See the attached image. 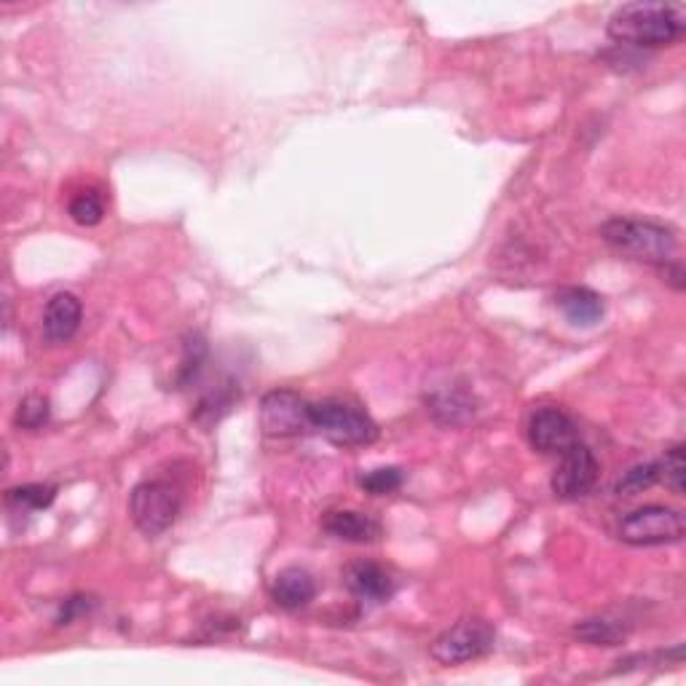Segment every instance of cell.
I'll return each mask as SVG.
<instances>
[{"label": "cell", "mask_w": 686, "mask_h": 686, "mask_svg": "<svg viewBox=\"0 0 686 686\" xmlns=\"http://www.w3.org/2000/svg\"><path fill=\"white\" fill-rule=\"evenodd\" d=\"M686 28L684 9L671 3H627L609 19V38L616 46L659 49L678 41Z\"/></svg>", "instance_id": "6da1fadb"}, {"label": "cell", "mask_w": 686, "mask_h": 686, "mask_svg": "<svg viewBox=\"0 0 686 686\" xmlns=\"http://www.w3.org/2000/svg\"><path fill=\"white\" fill-rule=\"evenodd\" d=\"M601 239L616 253L633 257V261L652 263V266H665L676 261V236L671 229L650 220L633 218H614L601 225Z\"/></svg>", "instance_id": "7a4b0ae2"}, {"label": "cell", "mask_w": 686, "mask_h": 686, "mask_svg": "<svg viewBox=\"0 0 686 686\" xmlns=\"http://www.w3.org/2000/svg\"><path fill=\"white\" fill-rule=\"evenodd\" d=\"M312 430L330 440L333 445H370L379 440V424L362 408L341 400L312 402L308 408Z\"/></svg>", "instance_id": "3957f363"}, {"label": "cell", "mask_w": 686, "mask_h": 686, "mask_svg": "<svg viewBox=\"0 0 686 686\" xmlns=\"http://www.w3.org/2000/svg\"><path fill=\"white\" fill-rule=\"evenodd\" d=\"M129 515L145 537H161L180 515V494L167 481H145L129 494Z\"/></svg>", "instance_id": "277c9868"}, {"label": "cell", "mask_w": 686, "mask_h": 686, "mask_svg": "<svg viewBox=\"0 0 686 686\" xmlns=\"http://www.w3.org/2000/svg\"><path fill=\"white\" fill-rule=\"evenodd\" d=\"M686 520L678 509L665 505H646L625 515L620 524V539L633 547H659L682 542Z\"/></svg>", "instance_id": "5b68a950"}, {"label": "cell", "mask_w": 686, "mask_h": 686, "mask_svg": "<svg viewBox=\"0 0 686 686\" xmlns=\"http://www.w3.org/2000/svg\"><path fill=\"white\" fill-rule=\"evenodd\" d=\"M496 633L481 616H464L456 625L440 633L432 644V657L440 665H464L481 659L494 650Z\"/></svg>", "instance_id": "8992f818"}, {"label": "cell", "mask_w": 686, "mask_h": 686, "mask_svg": "<svg viewBox=\"0 0 686 686\" xmlns=\"http://www.w3.org/2000/svg\"><path fill=\"white\" fill-rule=\"evenodd\" d=\"M308 408H312V402H306L293 389H274V392H268L261 400V413H257L261 415V430L268 437H295V434H304L312 430Z\"/></svg>", "instance_id": "52a82bcc"}, {"label": "cell", "mask_w": 686, "mask_h": 686, "mask_svg": "<svg viewBox=\"0 0 686 686\" xmlns=\"http://www.w3.org/2000/svg\"><path fill=\"white\" fill-rule=\"evenodd\" d=\"M598 472H601V464H598L595 453L577 440L560 453V464L550 481L552 494L558 499H582L595 488Z\"/></svg>", "instance_id": "ba28073f"}, {"label": "cell", "mask_w": 686, "mask_h": 686, "mask_svg": "<svg viewBox=\"0 0 686 686\" xmlns=\"http://www.w3.org/2000/svg\"><path fill=\"white\" fill-rule=\"evenodd\" d=\"M528 443L539 453H563L577 443V426L560 408H539L528 419Z\"/></svg>", "instance_id": "9c48e42d"}, {"label": "cell", "mask_w": 686, "mask_h": 686, "mask_svg": "<svg viewBox=\"0 0 686 686\" xmlns=\"http://www.w3.org/2000/svg\"><path fill=\"white\" fill-rule=\"evenodd\" d=\"M84 306L73 293L52 295L46 308H43V336L52 344H67L78 333Z\"/></svg>", "instance_id": "30bf717a"}, {"label": "cell", "mask_w": 686, "mask_h": 686, "mask_svg": "<svg viewBox=\"0 0 686 686\" xmlns=\"http://www.w3.org/2000/svg\"><path fill=\"white\" fill-rule=\"evenodd\" d=\"M344 582L357 598L370 603H383L394 595V579L389 577L379 563H370V560L351 563L349 569H346Z\"/></svg>", "instance_id": "8fae6325"}, {"label": "cell", "mask_w": 686, "mask_h": 686, "mask_svg": "<svg viewBox=\"0 0 686 686\" xmlns=\"http://www.w3.org/2000/svg\"><path fill=\"white\" fill-rule=\"evenodd\" d=\"M317 595V582L300 566H289V569L279 571L272 582V601L279 609L287 612H298V609L308 606Z\"/></svg>", "instance_id": "7c38bea8"}, {"label": "cell", "mask_w": 686, "mask_h": 686, "mask_svg": "<svg viewBox=\"0 0 686 686\" xmlns=\"http://www.w3.org/2000/svg\"><path fill=\"white\" fill-rule=\"evenodd\" d=\"M556 306L574 327H593L595 323H601L603 312H606V304H603L601 295L590 287L558 289Z\"/></svg>", "instance_id": "4fadbf2b"}, {"label": "cell", "mask_w": 686, "mask_h": 686, "mask_svg": "<svg viewBox=\"0 0 686 686\" xmlns=\"http://www.w3.org/2000/svg\"><path fill=\"white\" fill-rule=\"evenodd\" d=\"M323 526L330 537L351 545L376 542V539L381 537V526L376 524L373 518H368V515L357 513V509H336V513H327Z\"/></svg>", "instance_id": "5bb4252c"}, {"label": "cell", "mask_w": 686, "mask_h": 686, "mask_svg": "<svg viewBox=\"0 0 686 686\" xmlns=\"http://www.w3.org/2000/svg\"><path fill=\"white\" fill-rule=\"evenodd\" d=\"M627 633L631 627L620 616H588L574 625V638L590 646H620Z\"/></svg>", "instance_id": "9a60e30c"}, {"label": "cell", "mask_w": 686, "mask_h": 686, "mask_svg": "<svg viewBox=\"0 0 686 686\" xmlns=\"http://www.w3.org/2000/svg\"><path fill=\"white\" fill-rule=\"evenodd\" d=\"M430 411L440 424L458 426L464 421H469L475 415V402H472L469 394L464 392H437L426 400Z\"/></svg>", "instance_id": "2e32d148"}, {"label": "cell", "mask_w": 686, "mask_h": 686, "mask_svg": "<svg viewBox=\"0 0 686 686\" xmlns=\"http://www.w3.org/2000/svg\"><path fill=\"white\" fill-rule=\"evenodd\" d=\"M236 400H239V389L234 387V381L220 383V387H215L212 392H207L204 398H201L197 411H193V421L201 426L218 424V421L223 419L231 408H234Z\"/></svg>", "instance_id": "e0dca14e"}, {"label": "cell", "mask_w": 686, "mask_h": 686, "mask_svg": "<svg viewBox=\"0 0 686 686\" xmlns=\"http://www.w3.org/2000/svg\"><path fill=\"white\" fill-rule=\"evenodd\" d=\"M56 488L49 483H28V486L9 488L6 494V505L19 513H35V509H46L54 502Z\"/></svg>", "instance_id": "ac0fdd59"}, {"label": "cell", "mask_w": 686, "mask_h": 686, "mask_svg": "<svg viewBox=\"0 0 686 686\" xmlns=\"http://www.w3.org/2000/svg\"><path fill=\"white\" fill-rule=\"evenodd\" d=\"M663 483V469H659V462H646V464H635L633 469H627L625 475L616 481V496H638L644 490H650L652 486Z\"/></svg>", "instance_id": "d6986e66"}, {"label": "cell", "mask_w": 686, "mask_h": 686, "mask_svg": "<svg viewBox=\"0 0 686 686\" xmlns=\"http://www.w3.org/2000/svg\"><path fill=\"white\" fill-rule=\"evenodd\" d=\"M52 419V402H49L46 394H28L22 402H19L17 413H14V424L19 430L35 432L41 426L49 424Z\"/></svg>", "instance_id": "ffe728a7"}, {"label": "cell", "mask_w": 686, "mask_h": 686, "mask_svg": "<svg viewBox=\"0 0 686 686\" xmlns=\"http://www.w3.org/2000/svg\"><path fill=\"white\" fill-rule=\"evenodd\" d=\"M204 357H207V344L204 338L197 336H188L186 344H182V360H180V368H178V376H175V387L182 389L188 387L193 379L199 376L201 365H204Z\"/></svg>", "instance_id": "44dd1931"}, {"label": "cell", "mask_w": 686, "mask_h": 686, "mask_svg": "<svg viewBox=\"0 0 686 686\" xmlns=\"http://www.w3.org/2000/svg\"><path fill=\"white\" fill-rule=\"evenodd\" d=\"M402 481H405V475H402L400 467L368 469V472H362L360 477H357L360 488L365 490V494H370V496H389V494H394V490L402 488Z\"/></svg>", "instance_id": "7402d4cb"}, {"label": "cell", "mask_w": 686, "mask_h": 686, "mask_svg": "<svg viewBox=\"0 0 686 686\" xmlns=\"http://www.w3.org/2000/svg\"><path fill=\"white\" fill-rule=\"evenodd\" d=\"M67 210H71V218L75 220V223L84 225V229H92V225L103 223V218H105L103 199H99L94 191H81L78 197H73Z\"/></svg>", "instance_id": "603a6c76"}, {"label": "cell", "mask_w": 686, "mask_h": 686, "mask_svg": "<svg viewBox=\"0 0 686 686\" xmlns=\"http://www.w3.org/2000/svg\"><path fill=\"white\" fill-rule=\"evenodd\" d=\"M659 469H663V483H665V486H668L676 496H684V490H686L684 445H673V448L665 453L663 462H659Z\"/></svg>", "instance_id": "cb8c5ba5"}, {"label": "cell", "mask_w": 686, "mask_h": 686, "mask_svg": "<svg viewBox=\"0 0 686 686\" xmlns=\"http://www.w3.org/2000/svg\"><path fill=\"white\" fill-rule=\"evenodd\" d=\"M94 606V601L89 595H71L65 603H62L60 614H56V625H73L78 616L89 614Z\"/></svg>", "instance_id": "d4e9b609"}, {"label": "cell", "mask_w": 686, "mask_h": 686, "mask_svg": "<svg viewBox=\"0 0 686 686\" xmlns=\"http://www.w3.org/2000/svg\"><path fill=\"white\" fill-rule=\"evenodd\" d=\"M663 268V276H665V282H668V285H673L676 289H684V266L678 261H671V263H665V266H659Z\"/></svg>", "instance_id": "484cf974"}]
</instances>
